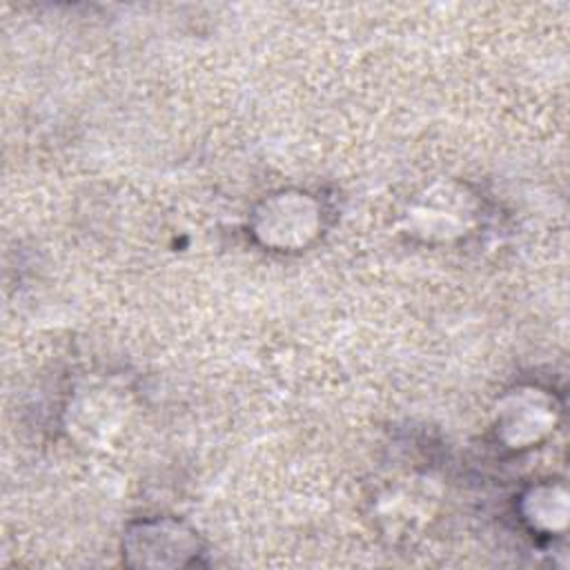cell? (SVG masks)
Here are the masks:
<instances>
[{"label": "cell", "mask_w": 570, "mask_h": 570, "mask_svg": "<svg viewBox=\"0 0 570 570\" xmlns=\"http://www.w3.org/2000/svg\"><path fill=\"white\" fill-rule=\"evenodd\" d=\"M530 510L525 512V519L532 523V528L539 530H559L566 523V494H559L548 490V494H539L532 490L530 497Z\"/></svg>", "instance_id": "cell-4"}, {"label": "cell", "mask_w": 570, "mask_h": 570, "mask_svg": "<svg viewBox=\"0 0 570 570\" xmlns=\"http://www.w3.org/2000/svg\"><path fill=\"white\" fill-rule=\"evenodd\" d=\"M127 554H136L140 566H180L187 554H194V537L174 523L142 525Z\"/></svg>", "instance_id": "cell-2"}, {"label": "cell", "mask_w": 570, "mask_h": 570, "mask_svg": "<svg viewBox=\"0 0 570 570\" xmlns=\"http://www.w3.org/2000/svg\"><path fill=\"white\" fill-rule=\"evenodd\" d=\"M554 410L539 394H519L512 405L503 410V430H517V441H537L539 432H546L552 419H530L532 414Z\"/></svg>", "instance_id": "cell-3"}, {"label": "cell", "mask_w": 570, "mask_h": 570, "mask_svg": "<svg viewBox=\"0 0 570 570\" xmlns=\"http://www.w3.org/2000/svg\"><path fill=\"white\" fill-rule=\"evenodd\" d=\"M318 227V209L305 194H281L265 200L256 234L274 247L305 245Z\"/></svg>", "instance_id": "cell-1"}]
</instances>
